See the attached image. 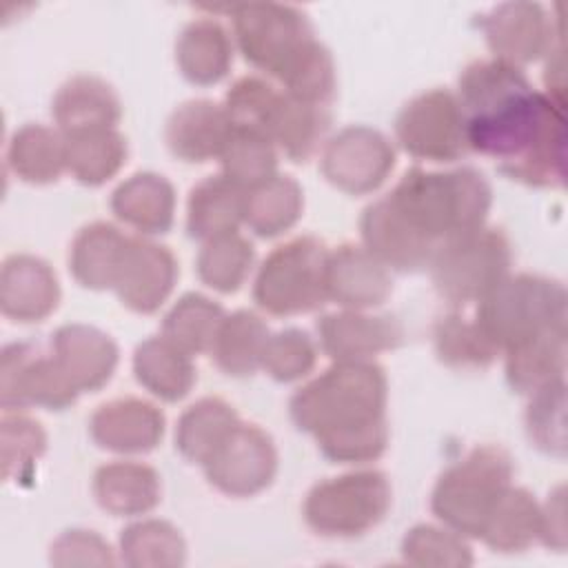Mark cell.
<instances>
[{
	"instance_id": "cell-1",
	"label": "cell",
	"mask_w": 568,
	"mask_h": 568,
	"mask_svg": "<svg viewBox=\"0 0 568 568\" xmlns=\"http://www.w3.org/2000/svg\"><path fill=\"white\" fill-rule=\"evenodd\" d=\"M468 151L526 186L555 189L566 178L564 104L539 93L519 67L475 60L457 78Z\"/></svg>"
},
{
	"instance_id": "cell-2",
	"label": "cell",
	"mask_w": 568,
	"mask_h": 568,
	"mask_svg": "<svg viewBox=\"0 0 568 568\" xmlns=\"http://www.w3.org/2000/svg\"><path fill=\"white\" fill-rule=\"evenodd\" d=\"M493 191L470 169H408L390 193L368 204L359 217L362 246L388 271L428 268L437 248L486 224Z\"/></svg>"
},
{
	"instance_id": "cell-3",
	"label": "cell",
	"mask_w": 568,
	"mask_h": 568,
	"mask_svg": "<svg viewBox=\"0 0 568 568\" xmlns=\"http://www.w3.org/2000/svg\"><path fill=\"white\" fill-rule=\"evenodd\" d=\"M388 382L375 362H333L288 402L293 424L333 464H366L388 444Z\"/></svg>"
},
{
	"instance_id": "cell-4",
	"label": "cell",
	"mask_w": 568,
	"mask_h": 568,
	"mask_svg": "<svg viewBox=\"0 0 568 568\" xmlns=\"http://www.w3.org/2000/svg\"><path fill=\"white\" fill-rule=\"evenodd\" d=\"M233 40L244 60L280 82L291 98L328 104L335 93V62L315 38L308 16L280 2L229 7Z\"/></svg>"
},
{
	"instance_id": "cell-5",
	"label": "cell",
	"mask_w": 568,
	"mask_h": 568,
	"mask_svg": "<svg viewBox=\"0 0 568 568\" xmlns=\"http://www.w3.org/2000/svg\"><path fill=\"white\" fill-rule=\"evenodd\" d=\"M475 322L499 355L530 339L566 333V288L559 280L544 275H506L477 302Z\"/></svg>"
},
{
	"instance_id": "cell-6",
	"label": "cell",
	"mask_w": 568,
	"mask_h": 568,
	"mask_svg": "<svg viewBox=\"0 0 568 568\" xmlns=\"http://www.w3.org/2000/svg\"><path fill=\"white\" fill-rule=\"evenodd\" d=\"M513 484V459L495 444L475 446L435 481L433 515L450 530L479 539L495 504Z\"/></svg>"
},
{
	"instance_id": "cell-7",
	"label": "cell",
	"mask_w": 568,
	"mask_h": 568,
	"mask_svg": "<svg viewBox=\"0 0 568 568\" xmlns=\"http://www.w3.org/2000/svg\"><path fill=\"white\" fill-rule=\"evenodd\" d=\"M326 244L313 235L293 237L273 248L253 282L255 304L277 317L304 315L322 308L326 295Z\"/></svg>"
},
{
	"instance_id": "cell-8",
	"label": "cell",
	"mask_w": 568,
	"mask_h": 568,
	"mask_svg": "<svg viewBox=\"0 0 568 568\" xmlns=\"http://www.w3.org/2000/svg\"><path fill=\"white\" fill-rule=\"evenodd\" d=\"M510 242L501 229L479 226L444 242L428 264L433 286L453 308L477 304L510 275Z\"/></svg>"
},
{
	"instance_id": "cell-9",
	"label": "cell",
	"mask_w": 568,
	"mask_h": 568,
	"mask_svg": "<svg viewBox=\"0 0 568 568\" xmlns=\"http://www.w3.org/2000/svg\"><path fill=\"white\" fill-rule=\"evenodd\" d=\"M390 497V484L382 470H351L317 481L306 493L302 515L322 537L353 539L386 517Z\"/></svg>"
},
{
	"instance_id": "cell-10",
	"label": "cell",
	"mask_w": 568,
	"mask_h": 568,
	"mask_svg": "<svg viewBox=\"0 0 568 568\" xmlns=\"http://www.w3.org/2000/svg\"><path fill=\"white\" fill-rule=\"evenodd\" d=\"M395 138L415 160L448 164L470 153L462 109L446 89H430L408 100L395 118Z\"/></svg>"
},
{
	"instance_id": "cell-11",
	"label": "cell",
	"mask_w": 568,
	"mask_h": 568,
	"mask_svg": "<svg viewBox=\"0 0 568 568\" xmlns=\"http://www.w3.org/2000/svg\"><path fill=\"white\" fill-rule=\"evenodd\" d=\"M78 395L51 353L44 355L29 342L4 346L0 359V404L4 410L33 406L64 410L75 404Z\"/></svg>"
},
{
	"instance_id": "cell-12",
	"label": "cell",
	"mask_w": 568,
	"mask_h": 568,
	"mask_svg": "<svg viewBox=\"0 0 568 568\" xmlns=\"http://www.w3.org/2000/svg\"><path fill=\"white\" fill-rule=\"evenodd\" d=\"M320 169L326 182L348 195L377 191L395 169V149L377 129L353 124L322 146Z\"/></svg>"
},
{
	"instance_id": "cell-13",
	"label": "cell",
	"mask_w": 568,
	"mask_h": 568,
	"mask_svg": "<svg viewBox=\"0 0 568 568\" xmlns=\"http://www.w3.org/2000/svg\"><path fill=\"white\" fill-rule=\"evenodd\" d=\"M202 470L220 493L229 497H253L275 479L277 450L273 437L257 424L240 419Z\"/></svg>"
},
{
	"instance_id": "cell-14",
	"label": "cell",
	"mask_w": 568,
	"mask_h": 568,
	"mask_svg": "<svg viewBox=\"0 0 568 568\" xmlns=\"http://www.w3.org/2000/svg\"><path fill=\"white\" fill-rule=\"evenodd\" d=\"M479 29L495 60L513 67L546 58L561 42L559 20L539 2H504L479 16Z\"/></svg>"
},
{
	"instance_id": "cell-15",
	"label": "cell",
	"mask_w": 568,
	"mask_h": 568,
	"mask_svg": "<svg viewBox=\"0 0 568 568\" xmlns=\"http://www.w3.org/2000/svg\"><path fill=\"white\" fill-rule=\"evenodd\" d=\"M178 280V262L173 253L146 237L126 242L122 264L113 284V293L133 313H155L171 295Z\"/></svg>"
},
{
	"instance_id": "cell-16",
	"label": "cell",
	"mask_w": 568,
	"mask_h": 568,
	"mask_svg": "<svg viewBox=\"0 0 568 568\" xmlns=\"http://www.w3.org/2000/svg\"><path fill=\"white\" fill-rule=\"evenodd\" d=\"M315 328L320 348L333 362H373L375 355L397 348L404 339V328L395 317L366 311L326 313Z\"/></svg>"
},
{
	"instance_id": "cell-17",
	"label": "cell",
	"mask_w": 568,
	"mask_h": 568,
	"mask_svg": "<svg viewBox=\"0 0 568 568\" xmlns=\"http://www.w3.org/2000/svg\"><path fill=\"white\" fill-rule=\"evenodd\" d=\"M89 435L109 453L144 455L164 437V413L146 399L118 397L93 410Z\"/></svg>"
},
{
	"instance_id": "cell-18",
	"label": "cell",
	"mask_w": 568,
	"mask_h": 568,
	"mask_svg": "<svg viewBox=\"0 0 568 568\" xmlns=\"http://www.w3.org/2000/svg\"><path fill=\"white\" fill-rule=\"evenodd\" d=\"M393 293L390 271L364 246L342 244L328 251L326 295L342 308L368 311Z\"/></svg>"
},
{
	"instance_id": "cell-19",
	"label": "cell",
	"mask_w": 568,
	"mask_h": 568,
	"mask_svg": "<svg viewBox=\"0 0 568 568\" xmlns=\"http://www.w3.org/2000/svg\"><path fill=\"white\" fill-rule=\"evenodd\" d=\"M51 355L78 393L106 386L118 366V346L100 328L64 324L51 335Z\"/></svg>"
},
{
	"instance_id": "cell-20",
	"label": "cell",
	"mask_w": 568,
	"mask_h": 568,
	"mask_svg": "<svg viewBox=\"0 0 568 568\" xmlns=\"http://www.w3.org/2000/svg\"><path fill=\"white\" fill-rule=\"evenodd\" d=\"M60 302V284L55 271L40 257L29 253L9 255L0 271V308L2 315L33 324L47 320Z\"/></svg>"
},
{
	"instance_id": "cell-21",
	"label": "cell",
	"mask_w": 568,
	"mask_h": 568,
	"mask_svg": "<svg viewBox=\"0 0 568 568\" xmlns=\"http://www.w3.org/2000/svg\"><path fill=\"white\" fill-rule=\"evenodd\" d=\"M233 126L222 104L213 100H186L173 109L164 126V142L173 158L202 164L220 158Z\"/></svg>"
},
{
	"instance_id": "cell-22",
	"label": "cell",
	"mask_w": 568,
	"mask_h": 568,
	"mask_svg": "<svg viewBox=\"0 0 568 568\" xmlns=\"http://www.w3.org/2000/svg\"><path fill=\"white\" fill-rule=\"evenodd\" d=\"M51 115L62 135L115 129L122 104L113 87L98 75H73L53 95Z\"/></svg>"
},
{
	"instance_id": "cell-23",
	"label": "cell",
	"mask_w": 568,
	"mask_h": 568,
	"mask_svg": "<svg viewBox=\"0 0 568 568\" xmlns=\"http://www.w3.org/2000/svg\"><path fill=\"white\" fill-rule=\"evenodd\" d=\"M111 211L142 235H162L175 220V189L164 175L133 173L113 191Z\"/></svg>"
},
{
	"instance_id": "cell-24",
	"label": "cell",
	"mask_w": 568,
	"mask_h": 568,
	"mask_svg": "<svg viewBox=\"0 0 568 568\" xmlns=\"http://www.w3.org/2000/svg\"><path fill=\"white\" fill-rule=\"evenodd\" d=\"M93 497L113 517L146 515L160 504V475L142 462H109L93 475Z\"/></svg>"
},
{
	"instance_id": "cell-25",
	"label": "cell",
	"mask_w": 568,
	"mask_h": 568,
	"mask_svg": "<svg viewBox=\"0 0 568 568\" xmlns=\"http://www.w3.org/2000/svg\"><path fill=\"white\" fill-rule=\"evenodd\" d=\"M331 113L326 104H313L288 93H280L266 124V138L286 160L302 164L326 144Z\"/></svg>"
},
{
	"instance_id": "cell-26",
	"label": "cell",
	"mask_w": 568,
	"mask_h": 568,
	"mask_svg": "<svg viewBox=\"0 0 568 568\" xmlns=\"http://www.w3.org/2000/svg\"><path fill=\"white\" fill-rule=\"evenodd\" d=\"M175 62L191 84H217L233 64V36L215 18H195L178 36Z\"/></svg>"
},
{
	"instance_id": "cell-27",
	"label": "cell",
	"mask_w": 568,
	"mask_h": 568,
	"mask_svg": "<svg viewBox=\"0 0 568 568\" xmlns=\"http://www.w3.org/2000/svg\"><path fill=\"white\" fill-rule=\"evenodd\" d=\"M133 375L142 388L162 402H180L195 384L193 355L164 335L146 337L135 346Z\"/></svg>"
},
{
	"instance_id": "cell-28",
	"label": "cell",
	"mask_w": 568,
	"mask_h": 568,
	"mask_svg": "<svg viewBox=\"0 0 568 568\" xmlns=\"http://www.w3.org/2000/svg\"><path fill=\"white\" fill-rule=\"evenodd\" d=\"M246 191L226 175H209L197 182L186 202V231L193 240L206 242L217 235L235 233L244 224Z\"/></svg>"
},
{
	"instance_id": "cell-29",
	"label": "cell",
	"mask_w": 568,
	"mask_h": 568,
	"mask_svg": "<svg viewBox=\"0 0 568 568\" xmlns=\"http://www.w3.org/2000/svg\"><path fill=\"white\" fill-rule=\"evenodd\" d=\"M129 235L109 222H91L78 231L69 251L73 280L91 291H113Z\"/></svg>"
},
{
	"instance_id": "cell-30",
	"label": "cell",
	"mask_w": 568,
	"mask_h": 568,
	"mask_svg": "<svg viewBox=\"0 0 568 568\" xmlns=\"http://www.w3.org/2000/svg\"><path fill=\"white\" fill-rule=\"evenodd\" d=\"M304 209V193L295 178L275 173L246 189L244 224L257 237H277L295 226Z\"/></svg>"
},
{
	"instance_id": "cell-31",
	"label": "cell",
	"mask_w": 568,
	"mask_h": 568,
	"mask_svg": "<svg viewBox=\"0 0 568 568\" xmlns=\"http://www.w3.org/2000/svg\"><path fill=\"white\" fill-rule=\"evenodd\" d=\"M268 335L266 322L253 311L242 308L224 315L209 351L211 359L231 377H248L262 366Z\"/></svg>"
},
{
	"instance_id": "cell-32",
	"label": "cell",
	"mask_w": 568,
	"mask_h": 568,
	"mask_svg": "<svg viewBox=\"0 0 568 568\" xmlns=\"http://www.w3.org/2000/svg\"><path fill=\"white\" fill-rule=\"evenodd\" d=\"M541 504L526 490L508 486L495 504L479 539L495 552H521L539 541Z\"/></svg>"
},
{
	"instance_id": "cell-33",
	"label": "cell",
	"mask_w": 568,
	"mask_h": 568,
	"mask_svg": "<svg viewBox=\"0 0 568 568\" xmlns=\"http://www.w3.org/2000/svg\"><path fill=\"white\" fill-rule=\"evenodd\" d=\"M237 422L240 417L229 402L202 397L180 415L175 424V450L186 462L204 466Z\"/></svg>"
},
{
	"instance_id": "cell-34",
	"label": "cell",
	"mask_w": 568,
	"mask_h": 568,
	"mask_svg": "<svg viewBox=\"0 0 568 568\" xmlns=\"http://www.w3.org/2000/svg\"><path fill=\"white\" fill-rule=\"evenodd\" d=\"M7 162L22 182L51 184L67 171L64 135L44 124H24L9 140Z\"/></svg>"
},
{
	"instance_id": "cell-35",
	"label": "cell",
	"mask_w": 568,
	"mask_h": 568,
	"mask_svg": "<svg viewBox=\"0 0 568 568\" xmlns=\"http://www.w3.org/2000/svg\"><path fill=\"white\" fill-rule=\"evenodd\" d=\"M508 386L519 395H532L566 375V333H552L504 353Z\"/></svg>"
},
{
	"instance_id": "cell-36",
	"label": "cell",
	"mask_w": 568,
	"mask_h": 568,
	"mask_svg": "<svg viewBox=\"0 0 568 568\" xmlns=\"http://www.w3.org/2000/svg\"><path fill=\"white\" fill-rule=\"evenodd\" d=\"M126 140L118 129L64 135L67 173L84 186L109 182L126 162Z\"/></svg>"
},
{
	"instance_id": "cell-37",
	"label": "cell",
	"mask_w": 568,
	"mask_h": 568,
	"mask_svg": "<svg viewBox=\"0 0 568 568\" xmlns=\"http://www.w3.org/2000/svg\"><path fill=\"white\" fill-rule=\"evenodd\" d=\"M120 561L131 568H175L186 559L180 530L164 519H140L122 528Z\"/></svg>"
},
{
	"instance_id": "cell-38",
	"label": "cell",
	"mask_w": 568,
	"mask_h": 568,
	"mask_svg": "<svg viewBox=\"0 0 568 568\" xmlns=\"http://www.w3.org/2000/svg\"><path fill=\"white\" fill-rule=\"evenodd\" d=\"M224 308L202 293H184L164 315L162 333L189 355L209 353L224 320Z\"/></svg>"
},
{
	"instance_id": "cell-39",
	"label": "cell",
	"mask_w": 568,
	"mask_h": 568,
	"mask_svg": "<svg viewBox=\"0 0 568 568\" xmlns=\"http://www.w3.org/2000/svg\"><path fill=\"white\" fill-rule=\"evenodd\" d=\"M253 262V244L235 231L202 242L195 257V271L209 288L217 293H235L251 275Z\"/></svg>"
},
{
	"instance_id": "cell-40",
	"label": "cell",
	"mask_w": 568,
	"mask_h": 568,
	"mask_svg": "<svg viewBox=\"0 0 568 568\" xmlns=\"http://www.w3.org/2000/svg\"><path fill=\"white\" fill-rule=\"evenodd\" d=\"M435 353L450 368H486L499 351L484 335L475 317H464L453 308L435 324Z\"/></svg>"
},
{
	"instance_id": "cell-41",
	"label": "cell",
	"mask_w": 568,
	"mask_h": 568,
	"mask_svg": "<svg viewBox=\"0 0 568 568\" xmlns=\"http://www.w3.org/2000/svg\"><path fill=\"white\" fill-rule=\"evenodd\" d=\"M217 160L222 175L244 191L277 173V149L257 131L233 129Z\"/></svg>"
},
{
	"instance_id": "cell-42",
	"label": "cell",
	"mask_w": 568,
	"mask_h": 568,
	"mask_svg": "<svg viewBox=\"0 0 568 568\" xmlns=\"http://www.w3.org/2000/svg\"><path fill=\"white\" fill-rule=\"evenodd\" d=\"M0 448L2 477L7 481H20L33 473L38 459L44 455L47 433L22 410H4L0 422Z\"/></svg>"
},
{
	"instance_id": "cell-43",
	"label": "cell",
	"mask_w": 568,
	"mask_h": 568,
	"mask_svg": "<svg viewBox=\"0 0 568 568\" xmlns=\"http://www.w3.org/2000/svg\"><path fill=\"white\" fill-rule=\"evenodd\" d=\"M402 557L410 566L464 568L473 564V552L464 535L433 524L413 526L402 539Z\"/></svg>"
},
{
	"instance_id": "cell-44",
	"label": "cell",
	"mask_w": 568,
	"mask_h": 568,
	"mask_svg": "<svg viewBox=\"0 0 568 568\" xmlns=\"http://www.w3.org/2000/svg\"><path fill=\"white\" fill-rule=\"evenodd\" d=\"M526 435L546 455H566V377L530 395Z\"/></svg>"
},
{
	"instance_id": "cell-45",
	"label": "cell",
	"mask_w": 568,
	"mask_h": 568,
	"mask_svg": "<svg viewBox=\"0 0 568 568\" xmlns=\"http://www.w3.org/2000/svg\"><path fill=\"white\" fill-rule=\"evenodd\" d=\"M317 362V344L302 328H284L268 335L262 355V371L275 382H297L306 377Z\"/></svg>"
},
{
	"instance_id": "cell-46",
	"label": "cell",
	"mask_w": 568,
	"mask_h": 568,
	"mask_svg": "<svg viewBox=\"0 0 568 568\" xmlns=\"http://www.w3.org/2000/svg\"><path fill=\"white\" fill-rule=\"evenodd\" d=\"M280 89L257 75H244L233 82L224 95V111L233 129L257 131L266 135V124L280 98Z\"/></svg>"
},
{
	"instance_id": "cell-47",
	"label": "cell",
	"mask_w": 568,
	"mask_h": 568,
	"mask_svg": "<svg viewBox=\"0 0 568 568\" xmlns=\"http://www.w3.org/2000/svg\"><path fill=\"white\" fill-rule=\"evenodd\" d=\"M51 564L55 566H111L115 557L111 546L93 530H64L51 544Z\"/></svg>"
},
{
	"instance_id": "cell-48",
	"label": "cell",
	"mask_w": 568,
	"mask_h": 568,
	"mask_svg": "<svg viewBox=\"0 0 568 568\" xmlns=\"http://www.w3.org/2000/svg\"><path fill=\"white\" fill-rule=\"evenodd\" d=\"M539 541L557 552L566 548V499H564V486L555 488L552 495H548L546 504L541 506V532Z\"/></svg>"
}]
</instances>
